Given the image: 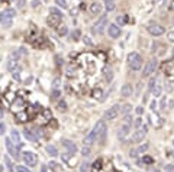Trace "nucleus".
<instances>
[{
	"mask_svg": "<svg viewBox=\"0 0 174 172\" xmlns=\"http://www.w3.org/2000/svg\"><path fill=\"white\" fill-rule=\"evenodd\" d=\"M173 25H174V20H173Z\"/></svg>",
	"mask_w": 174,
	"mask_h": 172,
	"instance_id": "bf43d9fd",
	"label": "nucleus"
},
{
	"mask_svg": "<svg viewBox=\"0 0 174 172\" xmlns=\"http://www.w3.org/2000/svg\"><path fill=\"white\" fill-rule=\"evenodd\" d=\"M105 29H107V16L106 15H102L99 17V20L93 25V32L100 35V33L105 32Z\"/></svg>",
	"mask_w": 174,
	"mask_h": 172,
	"instance_id": "f03ea898",
	"label": "nucleus"
},
{
	"mask_svg": "<svg viewBox=\"0 0 174 172\" xmlns=\"http://www.w3.org/2000/svg\"><path fill=\"white\" fill-rule=\"evenodd\" d=\"M147 31H148V33L152 35V36H161V35L166 33L164 26H161V25H158V23H151V25H148Z\"/></svg>",
	"mask_w": 174,
	"mask_h": 172,
	"instance_id": "7ed1b4c3",
	"label": "nucleus"
},
{
	"mask_svg": "<svg viewBox=\"0 0 174 172\" xmlns=\"http://www.w3.org/2000/svg\"><path fill=\"white\" fill-rule=\"evenodd\" d=\"M123 125H126V126H130V125H132V117H130V114H126V116L123 117Z\"/></svg>",
	"mask_w": 174,
	"mask_h": 172,
	"instance_id": "c85d7f7f",
	"label": "nucleus"
},
{
	"mask_svg": "<svg viewBox=\"0 0 174 172\" xmlns=\"http://www.w3.org/2000/svg\"><path fill=\"white\" fill-rule=\"evenodd\" d=\"M1 15H3L4 17H9V19H13V17L16 16V12H15V9H6L4 12H1Z\"/></svg>",
	"mask_w": 174,
	"mask_h": 172,
	"instance_id": "a211bd4d",
	"label": "nucleus"
},
{
	"mask_svg": "<svg viewBox=\"0 0 174 172\" xmlns=\"http://www.w3.org/2000/svg\"><path fill=\"white\" fill-rule=\"evenodd\" d=\"M132 93H133V87L130 86V84H125V86H122V90H121L122 97H129V95H132Z\"/></svg>",
	"mask_w": 174,
	"mask_h": 172,
	"instance_id": "dca6fc26",
	"label": "nucleus"
},
{
	"mask_svg": "<svg viewBox=\"0 0 174 172\" xmlns=\"http://www.w3.org/2000/svg\"><path fill=\"white\" fill-rule=\"evenodd\" d=\"M164 71H166L167 78L174 80V59L168 61V62H166V65H164Z\"/></svg>",
	"mask_w": 174,
	"mask_h": 172,
	"instance_id": "f8f14e48",
	"label": "nucleus"
},
{
	"mask_svg": "<svg viewBox=\"0 0 174 172\" xmlns=\"http://www.w3.org/2000/svg\"><path fill=\"white\" fill-rule=\"evenodd\" d=\"M105 1H115V0H105Z\"/></svg>",
	"mask_w": 174,
	"mask_h": 172,
	"instance_id": "6e6d98bb",
	"label": "nucleus"
},
{
	"mask_svg": "<svg viewBox=\"0 0 174 172\" xmlns=\"http://www.w3.org/2000/svg\"><path fill=\"white\" fill-rule=\"evenodd\" d=\"M151 93H152L154 95H157V97H158V95L161 94V87H160V86H154V88H152V91H151Z\"/></svg>",
	"mask_w": 174,
	"mask_h": 172,
	"instance_id": "c756f323",
	"label": "nucleus"
},
{
	"mask_svg": "<svg viewBox=\"0 0 174 172\" xmlns=\"http://www.w3.org/2000/svg\"><path fill=\"white\" fill-rule=\"evenodd\" d=\"M164 171L166 172H174V165H171V164H170V165H166V166H164Z\"/></svg>",
	"mask_w": 174,
	"mask_h": 172,
	"instance_id": "4c0bfd02",
	"label": "nucleus"
},
{
	"mask_svg": "<svg viewBox=\"0 0 174 172\" xmlns=\"http://www.w3.org/2000/svg\"><path fill=\"white\" fill-rule=\"evenodd\" d=\"M105 77H106V81L107 83H110L112 81V78H113V72H112V70H109V67H105Z\"/></svg>",
	"mask_w": 174,
	"mask_h": 172,
	"instance_id": "412c9836",
	"label": "nucleus"
},
{
	"mask_svg": "<svg viewBox=\"0 0 174 172\" xmlns=\"http://www.w3.org/2000/svg\"><path fill=\"white\" fill-rule=\"evenodd\" d=\"M55 3H57V6L61 7V9H68V3H67V0H55Z\"/></svg>",
	"mask_w": 174,
	"mask_h": 172,
	"instance_id": "4be33fe9",
	"label": "nucleus"
},
{
	"mask_svg": "<svg viewBox=\"0 0 174 172\" xmlns=\"http://www.w3.org/2000/svg\"><path fill=\"white\" fill-rule=\"evenodd\" d=\"M10 140H12L15 145H19V143H20V134H19V132L16 129H13L10 132Z\"/></svg>",
	"mask_w": 174,
	"mask_h": 172,
	"instance_id": "f3484780",
	"label": "nucleus"
},
{
	"mask_svg": "<svg viewBox=\"0 0 174 172\" xmlns=\"http://www.w3.org/2000/svg\"><path fill=\"white\" fill-rule=\"evenodd\" d=\"M154 172H160V171H154Z\"/></svg>",
	"mask_w": 174,
	"mask_h": 172,
	"instance_id": "4d7b16f0",
	"label": "nucleus"
},
{
	"mask_svg": "<svg viewBox=\"0 0 174 172\" xmlns=\"http://www.w3.org/2000/svg\"><path fill=\"white\" fill-rule=\"evenodd\" d=\"M133 126L136 127V129H139V127H142V119L141 117H138L135 122H133Z\"/></svg>",
	"mask_w": 174,
	"mask_h": 172,
	"instance_id": "473e14b6",
	"label": "nucleus"
},
{
	"mask_svg": "<svg viewBox=\"0 0 174 172\" xmlns=\"http://www.w3.org/2000/svg\"><path fill=\"white\" fill-rule=\"evenodd\" d=\"M115 7H116L115 1H106V10H107V12H112V10H115Z\"/></svg>",
	"mask_w": 174,
	"mask_h": 172,
	"instance_id": "b1692460",
	"label": "nucleus"
},
{
	"mask_svg": "<svg viewBox=\"0 0 174 172\" xmlns=\"http://www.w3.org/2000/svg\"><path fill=\"white\" fill-rule=\"evenodd\" d=\"M130 130V126H126V125H122V127L118 130V139H125L128 136Z\"/></svg>",
	"mask_w": 174,
	"mask_h": 172,
	"instance_id": "2eb2a0df",
	"label": "nucleus"
},
{
	"mask_svg": "<svg viewBox=\"0 0 174 172\" xmlns=\"http://www.w3.org/2000/svg\"><path fill=\"white\" fill-rule=\"evenodd\" d=\"M94 132H96V136L100 139V142H103L105 140V136H106V125H105V122H99L96 126H94Z\"/></svg>",
	"mask_w": 174,
	"mask_h": 172,
	"instance_id": "1a4fd4ad",
	"label": "nucleus"
},
{
	"mask_svg": "<svg viewBox=\"0 0 174 172\" xmlns=\"http://www.w3.org/2000/svg\"><path fill=\"white\" fill-rule=\"evenodd\" d=\"M84 42H86V43H91V42H90V39H88V38H84Z\"/></svg>",
	"mask_w": 174,
	"mask_h": 172,
	"instance_id": "864d4df0",
	"label": "nucleus"
},
{
	"mask_svg": "<svg viewBox=\"0 0 174 172\" xmlns=\"http://www.w3.org/2000/svg\"><path fill=\"white\" fill-rule=\"evenodd\" d=\"M62 146H64V149H65L68 153H71V155H74V153L77 152L76 143H74L73 140H70V139H64V140H62Z\"/></svg>",
	"mask_w": 174,
	"mask_h": 172,
	"instance_id": "9b49d317",
	"label": "nucleus"
},
{
	"mask_svg": "<svg viewBox=\"0 0 174 172\" xmlns=\"http://www.w3.org/2000/svg\"><path fill=\"white\" fill-rule=\"evenodd\" d=\"M128 64H129L130 70L139 71L142 68V56L138 52H130L129 55H128Z\"/></svg>",
	"mask_w": 174,
	"mask_h": 172,
	"instance_id": "f257e3e1",
	"label": "nucleus"
},
{
	"mask_svg": "<svg viewBox=\"0 0 174 172\" xmlns=\"http://www.w3.org/2000/svg\"><path fill=\"white\" fill-rule=\"evenodd\" d=\"M135 111H136V114H138V116H141V114L144 113V107H142V106H139V107H136V110H135Z\"/></svg>",
	"mask_w": 174,
	"mask_h": 172,
	"instance_id": "c03bdc74",
	"label": "nucleus"
},
{
	"mask_svg": "<svg viewBox=\"0 0 174 172\" xmlns=\"http://www.w3.org/2000/svg\"><path fill=\"white\" fill-rule=\"evenodd\" d=\"M79 38H80V31H79V29H76V31L73 32V39H76V41H77Z\"/></svg>",
	"mask_w": 174,
	"mask_h": 172,
	"instance_id": "ea45409f",
	"label": "nucleus"
},
{
	"mask_svg": "<svg viewBox=\"0 0 174 172\" xmlns=\"http://www.w3.org/2000/svg\"><path fill=\"white\" fill-rule=\"evenodd\" d=\"M116 20H118V23H119V25L126 23V17H125V16H118V17H116Z\"/></svg>",
	"mask_w": 174,
	"mask_h": 172,
	"instance_id": "c9c22d12",
	"label": "nucleus"
},
{
	"mask_svg": "<svg viewBox=\"0 0 174 172\" xmlns=\"http://www.w3.org/2000/svg\"><path fill=\"white\" fill-rule=\"evenodd\" d=\"M154 86H155V80L152 78V80L149 81V84H148V91H149V93L152 91V88H154Z\"/></svg>",
	"mask_w": 174,
	"mask_h": 172,
	"instance_id": "58836bf2",
	"label": "nucleus"
},
{
	"mask_svg": "<svg viewBox=\"0 0 174 172\" xmlns=\"http://www.w3.org/2000/svg\"><path fill=\"white\" fill-rule=\"evenodd\" d=\"M15 4H16L19 9H22V7H25V0H15Z\"/></svg>",
	"mask_w": 174,
	"mask_h": 172,
	"instance_id": "e433bc0d",
	"label": "nucleus"
},
{
	"mask_svg": "<svg viewBox=\"0 0 174 172\" xmlns=\"http://www.w3.org/2000/svg\"><path fill=\"white\" fill-rule=\"evenodd\" d=\"M39 4H41V0H34V1L31 3V6H32L34 9H36V7L39 6Z\"/></svg>",
	"mask_w": 174,
	"mask_h": 172,
	"instance_id": "79ce46f5",
	"label": "nucleus"
},
{
	"mask_svg": "<svg viewBox=\"0 0 174 172\" xmlns=\"http://www.w3.org/2000/svg\"><path fill=\"white\" fill-rule=\"evenodd\" d=\"M96 139H97V136H96V132L94 130H91L88 134H87L86 137H84V146H91L94 142H96Z\"/></svg>",
	"mask_w": 174,
	"mask_h": 172,
	"instance_id": "4468645a",
	"label": "nucleus"
},
{
	"mask_svg": "<svg viewBox=\"0 0 174 172\" xmlns=\"http://www.w3.org/2000/svg\"><path fill=\"white\" fill-rule=\"evenodd\" d=\"M81 153H83V156H88V153H90V146H83Z\"/></svg>",
	"mask_w": 174,
	"mask_h": 172,
	"instance_id": "f704fd0d",
	"label": "nucleus"
},
{
	"mask_svg": "<svg viewBox=\"0 0 174 172\" xmlns=\"http://www.w3.org/2000/svg\"><path fill=\"white\" fill-rule=\"evenodd\" d=\"M22 158H23L25 164L29 165V166H35V165L38 164V156H36L34 152H25Z\"/></svg>",
	"mask_w": 174,
	"mask_h": 172,
	"instance_id": "6e6552de",
	"label": "nucleus"
},
{
	"mask_svg": "<svg viewBox=\"0 0 174 172\" xmlns=\"http://www.w3.org/2000/svg\"><path fill=\"white\" fill-rule=\"evenodd\" d=\"M157 58H152L151 61H148V64H145V68H144V71H142V74H144V77H149V75H152L154 74V71L157 70Z\"/></svg>",
	"mask_w": 174,
	"mask_h": 172,
	"instance_id": "423d86ee",
	"label": "nucleus"
},
{
	"mask_svg": "<svg viewBox=\"0 0 174 172\" xmlns=\"http://www.w3.org/2000/svg\"><path fill=\"white\" fill-rule=\"evenodd\" d=\"M130 110H132V106H130V104H128V103L121 106V113H122V114H125V116H126V114H129Z\"/></svg>",
	"mask_w": 174,
	"mask_h": 172,
	"instance_id": "aec40b11",
	"label": "nucleus"
},
{
	"mask_svg": "<svg viewBox=\"0 0 174 172\" xmlns=\"http://www.w3.org/2000/svg\"><path fill=\"white\" fill-rule=\"evenodd\" d=\"M23 133H25V137H26V139H29V140H36V137L32 134V132L29 129H25L23 130Z\"/></svg>",
	"mask_w": 174,
	"mask_h": 172,
	"instance_id": "5701e85b",
	"label": "nucleus"
},
{
	"mask_svg": "<svg viewBox=\"0 0 174 172\" xmlns=\"http://www.w3.org/2000/svg\"><path fill=\"white\" fill-rule=\"evenodd\" d=\"M87 169V164L84 162V164H81V166H80V172H86Z\"/></svg>",
	"mask_w": 174,
	"mask_h": 172,
	"instance_id": "a18cd8bd",
	"label": "nucleus"
},
{
	"mask_svg": "<svg viewBox=\"0 0 174 172\" xmlns=\"http://www.w3.org/2000/svg\"><path fill=\"white\" fill-rule=\"evenodd\" d=\"M4 162H6V165H7V166H9V169H15V168H13V166H12V161H10V159H9V158H7V156H6V158H4Z\"/></svg>",
	"mask_w": 174,
	"mask_h": 172,
	"instance_id": "a19ab883",
	"label": "nucleus"
},
{
	"mask_svg": "<svg viewBox=\"0 0 174 172\" xmlns=\"http://www.w3.org/2000/svg\"><path fill=\"white\" fill-rule=\"evenodd\" d=\"M144 161H145V162H148V164H149V162H152V159H151V158H144Z\"/></svg>",
	"mask_w": 174,
	"mask_h": 172,
	"instance_id": "3c124183",
	"label": "nucleus"
},
{
	"mask_svg": "<svg viewBox=\"0 0 174 172\" xmlns=\"http://www.w3.org/2000/svg\"><path fill=\"white\" fill-rule=\"evenodd\" d=\"M19 58H20V54L19 52H12L10 56H9V59H7V62H6V68L9 71H13L16 68V65H18Z\"/></svg>",
	"mask_w": 174,
	"mask_h": 172,
	"instance_id": "39448f33",
	"label": "nucleus"
},
{
	"mask_svg": "<svg viewBox=\"0 0 174 172\" xmlns=\"http://www.w3.org/2000/svg\"><path fill=\"white\" fill-rule=\"evenodd\" d=\"M147 126H142V127H139V129H136V132L133 133V136H132V142L133 143H141L144 139H145V136H147Z\"/></svg>",
	"mask_w": 174,
	"mask_h": 172,
	"instance_id": "0eeeda50",
	"label": "nucleus"
},
{
	"mask_svg": "<svg viewBox=\"0 0 174 172\" xmlns=\"http://www.w3.org/2000/svg\"><path fill=\"white\" fill-rule=\"evenodd\" d=\"M58 107H60V109H65V107H67V104H65L64 101H60V104H58Z\"/></svg>",
	"mask_w": 174,
	"mask_h": 172,
	"instance_id": "49530a36",
	"label": "nucleus"
},
{
	"mask_svg": "<svg viewBox=\"0 0 174 172\" xmlns=\"http://www.w3.org/2000/svg\"><path fill=\"white\" fill-rule=\"evenodd\" d=\"M167 41H168V42H171V43H174V31H171V32H168V33H167Z\"/></svg>",
	"mask_w": 174,
	"mask_h": 172,
	"instance_id": "72a5a7b5",
	"label": "nucleus"
},
{
	"mask_svg": "<svg viewBox=\"0 0 174 172\" xmlns=\"http://www.w3.org/2000/svg\"><path fill=\"white\" fill-rule=\"evenodd\" d=\"M148 150V145L145 143V145H141V146H138V149H136V152L138 153H145Z\"/></svg>",
	"mask_w": 174,
	"mask_h": 172,
	"instance_id": "a878e982",
	"label": "nucleus"
},
{
	"mask_svg": "<svg viewBox=\"0 0 174 172\" xmlns=\"http://www.w3.org/2000/svg\"><path fill=\"white\" fill-rule=\"evenodd\" d=\"M49 13H51V15H55V16H58V17H62V13H61L57 7H51V9H49Z\"/></svg>",
	"mask_w": 174,
	"mask_h": 172,
	"instance_id": "393cba45",
	"label": "nucleus"
},
{
	"mask_svg": "<svg viewBox=\"0 0 174 172\" xmlns=\"http://www.w3.org/2000/svg\"><path fill=\"white\" fill-rule=\"evenodd\" d=\"M170 9H171V10H174V0H171V1H170Z\"/></svg>",
	"mask_w": 174,
	"mask_h": 172,
	"instance_id": "8fccbe9b",
	"label": "nucleus"
},
{
	"mask_svg": "<svg viewBox=\"0 0 174 172\" xmlns=\"http://www.w3.org/2000/svg\"><path fill=\"white\" fill-rule=\"evenodd\" d=\"M67 33H68L67 26H61V28L58 29V35H60V36H64V35H67Z\"/></svg>",
	"mask_w": 174,
	"mask_h": 172,
	"instance_id": "cd10ccee",
	"label": "nucleus"
},
{
	"mask_svg": "<svg viewBox=\"0 0 174 172\" xmlns=\"http://www.w3.org/2000/svg\"><path fill=\"white\" fill-rule=\"evenodd\" d=\"M0 16H1V12H0Z\"/></svg>",
	"mask_w": 174,
	"mask_h": 172,
	"instance_id": "13d9d810",
	"label": "nucleus"
},
{
	"mask_svg": "<svg viewBox=\"0 0 174 172\" xmlns=\"http://www.w3.org/2000/svg\"><path fill=\"white\" fill-rule=\"evenodd\" d=\"M58 84H60V80H55V81H54V86H55V88H57Z\"/></svg>",
	"mask_w": 174,
	"mask_h": 172,
	"instance_id": "603ef678",
	"label": "nucleus"
},
{
	"mask_svg": "<svg viewBox=\"0 0 174 172\" xmlns=\"http://www.w3.org/2000/svg\"><path fill=\"white\" fill-rule=\"evenodd\" d=\"M88 12H90L91 15H94V16H99V15L102 13V4H100L99 1H93V3L88 6Z\"/></svg>",
	"mask_w": 174,
	"mask_h": 172,
	"instance_id": "ddd939ff",
	"label": "nucleus"
},
{
	"mask_svg": "<svg viewBox=\"0 0 174 172\" xmlns=\"http://www.w3.org/2000/svg\"><path fill=\"white\" fill-rule=\"evenodd\" d=\"M107 35H109V38H113V39L119 38L121 36V28L115 23H110L107 26Z\"/></svg>",
	"mask_w": 174,
	"mask_h": 172,
	"instance_id": "9d476101",
	"label": "nucleus"
},
{
	"mask_svg": "<svg viewBox=\"0 0 174 172\" xmlns=\"http://www.w3.org/2000/svg\"><path fill=\"white\" fill-rule=\"evenodd\" d=\"M93 97L94 98H100L102 97V90L100 88H94L93 90Z\"/></svg>",
	"mask_w": 174,
	"mask_h": 172,
	"instance_id": "7c9ffc66",
	"label": "nucleus"
},
{
	"mask_svg": "<svg viewBox=\"0 0 174 172\" xmlns=\"http://www.w3.org/2000/svg\"><path fill=\"white\" fill-rule=\"evenodd\" d=\"M166 103H167V97L161 98V110H166Z\"/></svg>",
	"mask_w": 174,
	"mask_h": 172,
	"instance_id": "37998d69",
	"label": "nucleus"
},
{
	"mask_svg": "<svg viewBox=\"0 0 174 172\" xmlns=\"http://www.w3.org/2000/svg\"><path fill=\"white\" fill-rule=\"evenodd\" d=\"M4 127H6V126H4V123H1V125H0V133H3V132H4Z\"/></svg>",
	"mask_w": 174,
	"mask_h": 172,
	"instance_id": "09e8293b",
	"label": "nucleus"
},
{
	"mask_svg": "<svg viewBox=\"0 0 174 172\" xmlns=\"http://www.w3.org/2000/svg\"><path fill=\"white\" fill-rule=\"evenodd\" d=\"M49 166H51V169H52L54 172H60V171H61V166H60L58 164H55V162H51V164H49Z\"/></svg>",
	"mask_w": 174,
	"mask_h": 172,
	"instance_id": "bb28decb",
	"label": "nucleus"
},
{
	"mask_svg": "<svg viewBox=\"0 0 174 172\" xmlns=\"http://www.w3.org/2000/svg\"><path fill=\"white\" fill-rule=\"evenodd\" d=\"M52 95H54V97H60V91H58V90H54Z\"/></svg>",
	"mask_w": 174,
	"mask_h": 172,
	"instance_id": "de8ad7c7",
	"label": "nucleus"
},
{
	"mask_svg": "<svg viewBox=\"0 0 174 172\" xmlns=\"http://www.w3.org/2000/svg\"><path fill=\"white\" fill-rule=\"evenodd\" d=\"M46 152H48L52 158L58 156V150H57V148H55V146H52V145H48V146H46Z\"/></svg>",
	"mask_w": 174,
	"mask_h": 172,
	"instance_id": "6ab92c4d",
	"label": "nucleus"
},
{
	"mask_svg": "<svg viewBox=\"0 0 174 172\" xmlns=\"http://www.w3.org/2000/svg\"><path fill=\"white\" fill-rule=\"evenodd\" d=\"M15 169H16L18 172H31L29 171V168H26V166H23V165H18Z\"/></svg>",
	"mask_w": 174,
	"mask_h": 172,
	"instance_id": "2f4dec72",
	"label": "nucleus"
},
{
	"mask_svg": "<svg viewBox=\"0 0 174 172\" xmlns=\"http://www.w3.org/2000/svg\"><path fill=\"white\" fill-rule=\"evenodd\" d=\"M1 117H3V110L0 109V119H1Z\"/></svg>",
	"mask_w": 174,
	"mask_h": 172,
	"instance_id": "5fc2aeb1",
	"label": "nucleus"
},
{
	"mask_svg": "<svg viewBox=\"0 0 174 172\" xmlns=\"http://www.w3.org/2000/svg\"><path fill=\"white\" fill-rule=\"evenodd\" d=\"M119 114H121V106L119 104H115V106H112L110 109H107L105 111V119L106 120H115Z\"/></svg>",
	"mask_w": 174,
	"mask_h": 172,
	"instance_id": "20e7f679",
	"label": "nucleus"
}]
</instances>
